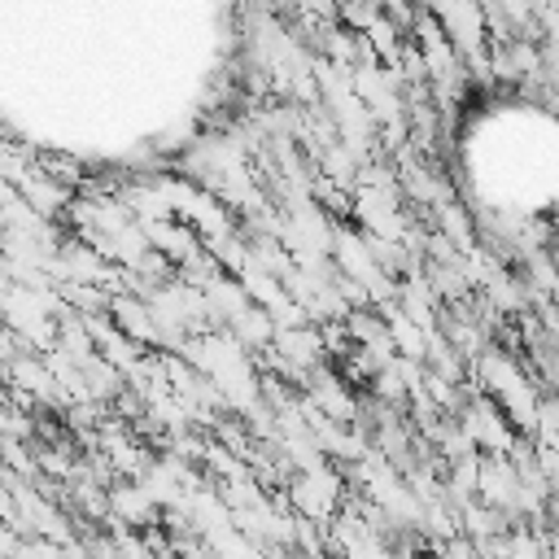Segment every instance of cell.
<instances>
[{
  "mask_svg": "<svg viewBox=\"0 0 559 559\" xmlns=\"http://www.w3.org/2000/svg\"><path fill=\"white\" fill-rule=\"evenodd\" d=\"M17 376H31V362H17ZM48 384H52V380H48V376L35 367V389H48Z\"/></svg>",
  "mask_w": 559,
  "mask_h": 559,
  "instance_id": "1",
  "label": "cell"
}]
</instances>
